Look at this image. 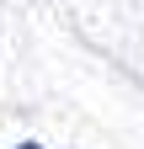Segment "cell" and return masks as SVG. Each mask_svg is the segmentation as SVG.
Returning <instances> with one entry per match:
<instances>
[{"label": "cell", "instance_id": "1", "mask_svg": "<svg viewBox=\"0 0 144 149\" xmlns=\"http://www.w3.org/2000/svg\"><path fill=\"white\" fill-rule=\"evenodd\" d=\"M16 149H43V144H16Z\"/></svg>", "mask_w": 144, "mask_h": 149}]
</instances>
